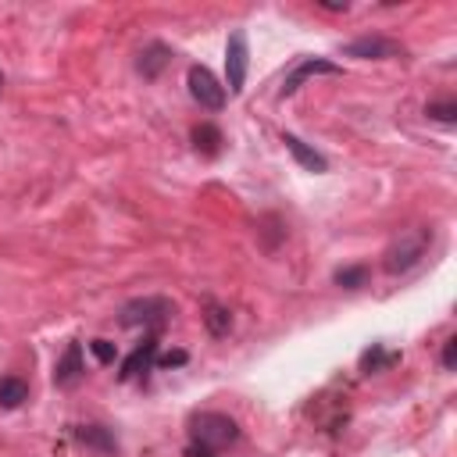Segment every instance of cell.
I'll return each instance as SVG.
<instances>
[{
    "label": "cell",
    "mask_w": 457,
    "mask_h": 457,
    "mask_svg": "<svg viewBox=\"0 0 457 457\" xmlns=\"http://www.w3.org/2000/svg\"><path fill=\"white\" fill-rule=\"evenodd\" d=\"M428 246H432V228H407V232H400L389 246H386V253H382V271L386 275H407L414 264H421V257L428 253Z\"/></svg>",
    "instance_id": "cell-1"
},
{
    "label": "cell",
    "mask_w": 457,
    "mask_h": 457,
    "mask_svg": "<svg viewBox=\"0 0 457 457\" xmlns=\"http://www.w3.org/2000/svg\"><path fill=\"white\" fill-rule=\"evenodd\" d=\"M239 439V425L221 411H200L189 418V446H204L211 453L232 446Z\"/></svg>",
    "instance_id": "cell-2"
},
{
    "label": "cell",
    "mask_w": 457,
    "mask_h": 457,
    "mask_svg": "<svg viewBox=\"0 0 457 457\" xmlns=\"http://www.w3.org/2000/svg\"><path fill=\"white\" fill-rule=\"evenodd\" d=\"M171 314H175V303L168 300V296H136V300H129L125 307H121V314H118V321L125 325V328H146L150 336L157 332V328H164L168 321H171Z\"/></svg>",
    "instance_id": "cell-3"
},
{
    "label": "cell",
    "mask_w": 457,
    "mask_h": 457,
    "mask_svg": "<svg viewBox=\"0 0 457 457\" xmlns=\"http://www.w3.org/2000/svg\"><path fill=\"white\" fill-rule=\"evenodd\" d=\"M246 68H250V46H246V32L236 29L225 43V86L232 96L243 93L246 86Z\"/></svg>",
    "instance_id": "cell-4"
},
{
    "label": "cell",
    "mask_w": 457,
    "mask_h": 457,
    "mask_svg": "<svg viewBox=\"0 0 457 457\" xmlns=\"http://www.w3.org/2000/svg\"><path fill=\"white\" fill-rule=\"evenodd\" d=\"M186 82H189V96H193L200 107H207V111H221V107H225V86H221L204 64H193V68L186 71Z\"/></svg>",
    "instance_id": "cell-5"
},
{
    "label": "cell",
    "mask_w": 457,
    "mask_h": 457,
    "mask_svg": "<svg viewBox=\"0 0 457 457\" xmlns=\"http://www.w3.org/2000/svg\"><path fill=\"white\" fill-rule=\"evenodd\" d=\"M346 57H361V61H389V57H403V46L389 36H361L353 43L343 46Z\"/></svg>",
    "instance_id": "cell-6"
},
{
    "label": "cell",
    "mask_w": 457,
    "mask_h": 457,
    "mask_svg": "<svg viewBox=\"0 0 457 457\" xmlns=\"http://www.w3.org/2000/svg\"><path fill=\"white\" fill-rule=\"evenodd\" d=\"M314 75H339V64L336 61H325V57H303L286 79H282V89H278V100H286V96H293L307 79H314Z\"/></svg>",
    "instance_id": "cell-7"
},
{
    "label": "cell",
    "mask_w": 457,
    "mask_h": 457,
    "mask_svg": "<svg viewBox=\"0 0 457 457\" xmlns=\"http://www.w3.org/2000/svg\"><path fill=\"white\" fill-rule=\"evenodd\" d=\"M82 375H86L82 346H79V343H68V350H64V353H61V361L54 364V386L71 389V386H79V382H82Z\"/></svg>",
    "instance_id": "cell-8"
},
{
    "label": "cell",
    "mask_w": 457,
    "mask_h": 457,
    "mask_svg": "<svg viewBox=\"0 0 457 457\" xmlns=\"http://www.w3.org/2000/svg\"><path fill=\"white\" fill-rule=\"evenodd\" d=\"M154 357H157V336H146L125 361H121V371H118V378L121 382H129V378H136L139 371H146V368H154Z\"/></svg>",
    "instance_id": "cell-9"
},
{
    "label": "cell",
    "mask_w": 457,
    "mask_h": 457,
    "mask_svg": "<svg viewBox=\"0 0 457 457\" xmlns=\"http://www.w3.org/2000/svg\"><path fill=\"white\" fill-rule=\"evenodd\" d=\"M71 436H75V443H82L96 453H118V439L107 425H75Z\"/></svg>",
    "instance_id": "cell-10"
},
{
    "label": "cell",
    "mask_w": 457,
    "mask_h": 457,
    "mask_svg": "<svg viewBox=\"0 0 457 457\" xmlns=\"http://www.w3.org/2000/svg\"><path fill=\"white\" fill-rule=\"evenodd\" d=\"M282 143H286V150L296 157V164L300 168H307V171H314V175H321V171H328V161L314 150V146H307L300 136H293V132H282Z\"/></svg>",
    "instance_id": "cell-11"
},
{
    "label": "cell",
    "mask_w": 457,
    "mask_h": 457,
    "mask_svg": "<svg viewBox=\"0 0 457 457\" xmlns=\"http://www.w3.org/2000/svg\"><path fill=\"white\" fill-rule=\"evenodd\" d=\"M171 61V50L164 46V43H146L143 50H139V61H136V68H139V75L143 79H157L161 71H164V64Z\"/></svg>",
    "instance_id": "cell-12"
},
{
    "label": "cell",
    "mask_w": 457,
    "mask_h": 457,
    "mask_svg": "<svg viewBox=\"0 0 457 457\" xmlns=\"http://www.w3.org/2000/svg\"><path fill=\"white\" fill-rule=\"evenodd\" d=\"M29 400V386L18 378V375H4L0 378V407L4 411H14V407H21Z\"/></svg>",
    "instance_id": "cell-13"
},
{
    "label": "cell",
    "mask_w": 457,
    "mask_h": 457,
    "mask_svg": "<svg viewBox=\"0 0 457 457\" xmlns=\"http://www.w3.org/2000/svg\"><path fill=\"white\" fill-rule=\"evenodd\" d=\"M193 146H196L204 157H218V154H221V132H218L211 121H204V125L193 129Z\"/></svg>",
    "instance_id": "cell-14"
},
{
    "label": "cell",
    "mask_w": 457,
    "mask_h": 457,
    "mask_svg": "<svg viewBox=\"0 0 457 457\" xmlns=\"http://www.w3.org/2000/svg\"><path fill=\"white\" fill-rule=\"evenodd\" d=\"M204 325H207L211 336H225V332L232 328V314H228V307L207 300V303H204Z\"/></svg>",
    "instance_id": "cell-15"
},
{
    "label": "cell",
    "mask_w": 457,
    "mask_h": 457,
    "mask_svg": "<svg viewBox=\"0 0 457 457\" xmlns=\"http://www.w3.org/2000/svg\"><path fill=\"white\" fill-rule=\"evenodd\" d=\"M332 282L339 289H361V286H368V264H346L332 275Z\"/></svg>",
    "instance_id": "cell-16"
},
{
    "label": "cell",
    "mask_w": 457,
    "mask_h": 457,
    "mask_svg": "<svg viewBox=\"0 0 457 457\" xmlns=\"http://www.w3.org/2000/svg\"><path fill=\"white\" fill-rule=\"evenodd\" d=\"M393 361H396V353H386L378 343H371V350H364V353H361V371H364V375H371V371L389 368Z\"/></svg>",
    "instance_id": "cell-17"
},
{
    "label": "cell",
    "mask_w": 457,
    "mask_h": 457,
    "mask_svg": "<svg viewBox=\"0 0 457 457\" xmlns=\"http://www.w3.org/2000/svg\"><path fill=\"white\" fill-rule=\"evenodd\" d=\"M425 114H428L432 121L453 125V121H457V104H453V100H436V104H428V107H425Z\"/></svg>",
    "instance_id": "cell-18"
},
{
    "label": "cell",
    "mask_w": 457,
    "mask_h": 457,
    "mask_svg": "<svg viewBox=\"0 0 457 457\" xmlns=\"http://www.w3.org/2000/svg\"><path fill=\"white\" fill-rule=\"evenodd\" d=\"M89 350H93V357H96L100 364H114V357H118V346H114L111 339H93Z\"/></svg>",
    "instance_id": "cell-19"
},
{
    "label": "cell",
    "mask_w": 457,
    "mask_h": 457,
    "mask_svg": "<svg viewBox=\"0 0 457 457\" xmlns=\"http://www.w3.org/2000/svg\"><path fill=\"white\" fill-rule=\"evenodd\" d=\"M453 364H457V336H450V339L443 343V368L453 371Z\"/></svg>",
    "instance_id": "cell-20"
},
{
    "label": "cell",
    "mask_w": 457,
    "mask_h": 457,
    "mask_svg": "<svg viewBox=\"0 0 457 457\" xmlns=\"http://www.w3.org/2000/svg\"><path fill=\"white\" fill-rule=\"evenodd\" d=\"M186 361H189V353H186V350H171V353L157 357V368H175V364H186Z\"/></svg>",
    "instance_id": "cell-21"
},
{
    "label": "cell",
    "mask_w": 457,
    "mask_h": 457,
    "mask_svg": "<svg viewBox=\"0 0 457 457\" xmlns=\"http://www.w3.org/2000/svg\"><path fill=\"white\" fill-rule=\"evenodd\" d=\"M189 457H214L211 450H204V446H189Z\"/></svg>",
    "instance_id": "cell-22"
},
{
    "label": "cell",
    "mask_w": 457,
    "mask_h": 457,
    "mask_svg": "<svg viewBox=\"0 0 457 457\" xmlns=\"http://www.w3.org/2000/svg\"><path fill=\"white\" fill-rule=\"evenodd\" d=\"M0 89H4V75H0Z\"/></svg>",
    "instance_id": "cell-23"
}]
</instances>
